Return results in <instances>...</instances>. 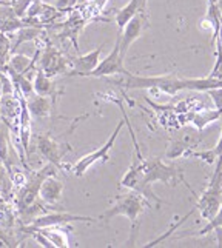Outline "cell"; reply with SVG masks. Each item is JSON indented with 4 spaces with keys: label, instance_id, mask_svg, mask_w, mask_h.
<instances>
[{
    "label": "cell",
    "instance_id": "obj_1",
    "mask_svg": "<svg viewBox=\"0 0 222 248\" xmlns=\"http://www.w3.org/2000/svg\"><path fill=\"white\" fill-rule=\"evenodd\" d=\"M122 78L117 80H110L124 90H155L168 96H176L179 91H184V78L176 73L164 76H138L130 71L121 74Z\"/></svg>",
    "mask_w": 222,
    "mask_h": 248
},
{
    "label": "cell",
    "instance_id": "obj_2",
    "mask_svg": "<svg viewBox=\"0 0 222 248\" xmlns=\"http://www.w3.org/2000/svg\"><path fill=\"white\" fill-rule=\"evenodd\" d=\"M150 207L151 208V203L141 196L139 193L136 191H130L128 194L124 196H117L116 198V203L113 207L107 208L102 215L97 217V220H105L108 222L110 219H113L116 216H125L131 224V237H130V242L127 245L130 247L134 244V237L138 234V230H139V217L145 211V208Z\"/></svg>",
    "mask_w": 222,
    "mask_h": 248
},
{
    "label": "cell",
    "instance_id": "obj_3",
    "mask_svg": "<svg viewBox=\"0 0 222 248\" xmlns=\"http://www.w3.org/2000/svg\"><path fill=\"white\" fill-rule=\"evenodd\" d=\"M139 165H141V173H142V179H143L145 186L151 188L155 182H162L165 185H176L177 181H181L194 194L193 188L189 185V182L185 181V177L182 174V170H179L174 165L164 164L160 157H147L145 159L142 156L139 160Z\"/></svg>",
    "mask_w": 222,
    "mask_h": 248
},
{
    "label": "cell",
    "instance_id": "obj_4",
    "mask_svg": "<svg viewBox=\"0 0 222 248\" xmlns=\"http://www.w3.org/2000/svg\"><path fill=\"white\" fill-rule=\"evenodd\" d=\"M216 168L210 177V182L194 203V210H199L202 219H211L222 205V157L216 159Z\"/></svg>",
    "mask_w": 222,
    "mask_h": 248
},
{
    "label": "cell",
    "instance_id": "obj_5",
    "mask_svg": "<svg viewBox=\"0 0 222 248\" xmlns=\"http://www.w3.org/2000/svg\"><path fill=\"white\" fill-rule=\"evenodd\" d=\"M56 171H57V167L49 164V162L44 168H40L37 171L30 170L27 182L20 186L19 193H17V207H19V211L28 208L30 205H32L39 199V188L42 182H44V179L47 176L56 174Z\"/></svg>",
    "mask_w": 222,
    "mask_h": 248
},
{
    "label": "cell",
    "instance_id": "obj_6",
    "mask_svg": "<svg viewBox=\"0 0 222 248\" xmlns=\"http://www.w3.org/2000/svg\"><path fill=\"white\" fill-rule=\"evenodd\" d=\"M125 125V119H121V121L117 122L116 128H114V131L111 133V136L108 138V140L102 145V147H99L97 150H95L93 153H90V155H85L82 156L76 164L73 165L71 171H73V174L74 176H78V177H82L87 171L95 165V164H107V162L110 160V151L111 148L114 147V143H116V139H117V136L119 133L122 131V128Z\"/></svg>",
    "mask_w": 222,
    "mask_h": 248
},
{
    "label": "cell",
    "instance_id": "obj_7",
    "mask_svg": "<svg viewBox=\"0 0 222 248\" xmlns=\"http://www.w3.org/2000/svg\"><path fill=\"white\" fill-rule=\"evenodd\" d=\"M39 65L36 68L44 71L48 78H56L61 74H68L71 70V59H68L62 51H59L51 44L44 48L42 53H39Z\"/></svg>",
    "mask_w": 222,
    "mask_h": 248
},
{
    "label": "cell",
    "instance_id": "obj_8",
    "mask_svg": "<svg viewBox=\"0 0 222 248\" xmlns=\"http://www.w3.org/2000/svg\"><path fill=\"white\" fill-rule=\"evenodd\" d=\"M150 28V19H148V11L138 13L133 16L130 20L125 23V27L121 30L119 36V46H121V56L125 59L130 46L138 40L145 30Z\"/></svg>",
    "mask_w": 222,
    "mask_h": 248
},
{
    "label": "cell",
    "instance_id": "obj_9",
    "mask_svg": "<svg viewBox=\"0 0 222 248\" xmlns=\"http://www.w3.org/2000/svg\"><path fill=\"white\" fill-rule=\"evenodd\" d=\"M36 148L45 159H48L49 164L56 165L59 170H62V160L68 151H71V145L68 142L61 143L49 134H39L36 136Z\"/></svg>",
    "mask_w": 222,
    "mask_h": 248
},
{
    "label": "cell",
    "instance_id": "obj_10",
    "mask_svg": "<svg viewBox=\"0 0 222 248\" xmlns=\"http://www.w3.org/2000/svg\"><path fill=\"white\" fill-rule=\"evenodd\" d=\"M124 61L125 59L121 56V46H119V36H117L111 53L104 61L99 62V65L95 70L87 74V78H108V76H114V74H124L127 71L124 66Z\"/></svg>",
    "mask_w": 222,
    "mask_h": 248
},
{
    "label": "cell",
    "instance_id": "obj_11",
    "mask_svg": "<svg viewBox=\"0 0 222 248\" xmlns=\"http://www.w3.org/2000/svg\"><path fill=\"white\" fill-rule=\"evenodd\" d=\"M96 217H90V216H78V215H71V213L66 211H53V213H44L37 217H34L28 227L34 228H44V227H56V225H65L70 224V222H88L93 224L96 222Z\"/></svg>",
    "mask_w": 222,
    "mask_h": 248
},
{
    "label": "cell",
    "instance_id": "obj_12",
    "mask_svg": "<svg viewBox=\"0 0 222 248\" xmlns=\"http://www.w3.org/2000/svg\"><path fill=\"white\" fill-rule=\"evenodd\" d=\"M102 48H104V45L97 46L96 49H93L83 56L71 59V70L68 73V76L70 78H74V76H78V78H87V74L91 73L99 65Z\"/></svg>",
    "mask_w": 222,
    "mask_h": 248
},
{
    "label": "cell",
    "instance_id": "obj_13",
    "mask_svg": "<svg viewBox=\"0 0 222 248\" xmlns=\"http://www.w3.org/2000/svg\"><path fill=\"white\" fill-rule=\"evenodd\" d=\"M57 99L59 97H45V96H39V94L32 93L31 96H28L25 100H27V107H28L31 117L44 119V117H49L51 114H54Z\"/></svg>",
    "mask_w": 222,
    "mask_h": 248
},
{
    "label": "cell",
    "instance_id": "obj_14",
    "mask_svg": "<svg viewBox=\"0 0 222 248\" xmlns=\"http://www.w3.org/2000/svg\"><path fill=\"white\" fill-rule=\"evenodd\" d=\"M63 191V182L57 179L56 174L47 176L39 188V198L44 201L47 205H56L62 199Z\"/></svg>",
    "mask_w": 222,
    "mask_h": 248
},
{
    "label": "cell",
    "instance_id": "obj_15",
    "mask_svg": "<svg viewBox=\"0 0 222 248\" xmlns=\"http://www.w3.org/2000/svg\"><path fill=\"white\" fill-rule=\"evenodd\" d=\"M32 90L39 96H45V97H59L62 94V91L57 90V85L54 83L53 78H48L39 68H36V71H34Z\"/></svg>",
    "mask_w": 222,
    "mask_h": 248
},
{
    "label": "cell",
    "instance_id": "obj_16",
    "mask_svg": "<svg viewBox=\"0 0 222 248\" xmlns=\"http://www.w3.org/2000/svg\"><path fill=\"white\" fill-rule=\"evenodd\" d=\"M45 34V30L40 27H32V25H27L20 30H17L16 32H13L10 39H13L11 42V53H16V49L19 48L25 42H31V40H37Z\"/></svg>",
    "mask_w": 222,
    "mask_h": 248
},
{
    "label": "cell",
    "instance_id": "obj_17",
    "mask_svg": "<svg viewBox=\"0 0 222 248\" xmlns=\"http://www.w3.org/2000/svg\"><path fill=\"white\" fill-rule=\"evenodd\" d=\"M147 5H148V0H130L124 8H121L114 17V20L119 27V31L125 27V23L130 20L133 16H136L138 13L147 11Z\"/></svg>",
    "mask_w": 222,
    "mask_h": 248
},
{
    "label": "cell",
    "instance_id": "obj_18",
    "mask_svg": "<svg viewBox=\"0 0 222 248\" xmlns=\"http://www.w3.org/2000/svg\"><path fill=\"white\" fill-rule=\"evenodd\" d=\"M39 53H40V49H37V53H36V56H34V59H30L28 56H25V54H11L10 62H8L6 68H8V70L14 71V73H19V74H28L32 70H36V61L39 57ZM6 68H5V70H6Z\"/></svg>",
    "mask_w": 222,
    "mask_h": 248
},
{
    "label": "cell",
    "instance_id": "obj_19",
    "mask_svg": "<svg viewBox=\"0 0 222 248\" xmlns=\"http://www.w3.org/2000/svg\"><path fill=\"white\" fill-rule=\"evenodd\" d=\"M194 150L191 143L187 142V139H172L170 142L165 156L168 159H179V157H189L190 151Z\"/></svg>",
    "mask_w": 222,
    "mask_h": 248
},
{
    "label": "cell",
    "instance_id": "obj_20",
    "mask_svg": "<svg viewBox=\"0 0 222 248\" xmlns=\"http://www.w3.org/2000/svg\"><path fill=\"white\" fill-rule=\"evenodd\" d=\"M37 230L44 236H47L49 241H51V244H53L54 247H70V244H68V237H66L65 230H62L61 225H56V227H44V228H37Z\"/></svg>",
    "mask_w": 222,
    "mask_h": 248
},
{
    "label": "cell",
    "instance_id": "obj_21",
    "mask_svg": "<svg viewBox=\"0 0 222 248\" xmlns=\"http://www.w3.org/2000/svg\"><path fill=\"white\" fill-rule=\"evenodd\" d=\"M215 228H222V205L219 207V210H218L216 215L213 216L211 219H208L207 225L204 227L202 230H199V232H196V233L185 232V234H179V236H177V239H181V237H189V236H194V237L207 236V234H208V233H211Z\"/></svg>",
    "mask_w": 222,
    "mask_h": 248
},
{
    "label": "cell",
    "instance_id": "obj_22",
    "mask_svg": "<svg viewBox=\"0 0 222 248\" xmlns=\"http://www.w3.org/2000/svg\"><path fill=\"white\" fill-rule=\"evenodd\" d=\"M8 134H6V128H3L2 131H0V164H3L5 168L8 170V174H10L11 171V165L13 164H20V162H17L14 159H11L10 156V142H8Z\"/></svg>",
    "mask_w": 222,
    "mask_h": 248
},
{
    "label": "cell",
    "instance_id": "obj_23",
    "mask_svg": "<svg viewBox=\"0 0 222 248\" xmlns=\"http://www.w3.org/2000/svg\"><path fill=\"white\" fill-rule=\"evenodd\" d=\"M221 111H218L216 108L215 109H204V111H199V113H196L193 117H191V122L194 124V126L198 128V130H202V128H206L208 124L218 121L221 117Z\"/></svg>",
    "mask_w": 222,
    "mask_h": 248
},
{
    "label": "cell",
    "instance_id": "obj_24",
    "mask_svg": "<svg viewBox=\"0 0 222 248\" xmlns=\"http://www.w3.org/2000/svg\"><path fill=\"white\" fill-rule=\"evenodd\" d=\"M193 213H194V207L191 208V211H190V213H187V215H185L184 217H181V219H179V220L176 222V224H173L172 227H170V228L167 230V232H165L164 234H162V236H159L158 239H155V241H151V242H148V244H145L143 247H155V245L160 244L162 241H165V239H167V237H168L170 234H172V233H174V232H176V230H177L179 227H181V225L184 224V222H185L187 219H189V217H190V216L193 215Z\"/></svg>",
    "mask_w": 222,
    "mask_h": 248
},
{
    "label": "cell",
    "instance_id": "obj_25",
    "mask_svg": "<svg viewBox=\"0 0 222 248\" xmlns=\"http://www.w3.org/2000/svg\"><path fill=\"white\" fill-rule=\"evenodd\" d=\"M11 39L6 42H0V71H5V68L11 57Z\"/></svg>",
    "mask_w": 222,
    "mask_h": 248
},
{
    "label": "cell",
    "instance_id": "obj_26",
    "mask_svg": "<svg viewBox=\"0 0 222 248\" xmlns=\"http://www.w3.org/2000/svg\"><path fill=\"white\" fill-rule=\"evenodd\" d=\"M31 3H32V0H14V2H13L10 6H11V10L14 11V14H16L17 17H20V19H23Z\"/></svg>",
    "mask_w": 222,
    "mask_h": 248
},
{
    "label": "cell",
    "instance_id": "obj_27",
    "mask_svg": "<svg viewBox=\"0 0 222 248\" xmlns=\"http://www.w3.org/2000/svg\"><path fill=\"white\" fill-rule=\"evenodd\" d=\"M207 94L210 96V99L213 102V105H215V108L222 113V87L211 88V90L207 91Z\"/></svg>",
    "mask_w": 222,
    "mask_h": 248
},
{
    "label": "cell",
    "instance_id": "obj_28",
    "mask_svg": "<svg viewBox=\"0 0 222 248\" xmlns=\"http://www.w3.org/2000/svg\"><path fill=\"white\" fill-rule=\"evenodd\" d=\"M221 122H222V114H221ZM213 151H215L216 157H222V125H221V134H219V139L215 145V148H213Z\"/></svg>",
    "mask_w": 222,
    "mask_h": 248
},
{
    "label": "cell",
    "instance_id": "obj_29",
    "mask_svg": "<svg viewBox=\"0 0 222 248\" xmlns=\"http://www.w3.org/2000/svg\"><path fill=\"white\" fill-rule=\"evenodd\" d=\"M3 97V73L0 71V102H2Z\"/></svg>",
    "mask_w": 222,
    "mask_h": 248
},
{
    "label": "cell",
    "instance_id": "obj_30",
    "mask_svg": "<svg viewBox=\"0 0 222 248\" xmlns=\"http://www.w3.org/2000/svg\"><path fill=\"white\" fill-rule=\"evenodd\" d=\"M83 2H87V0H78V2H76V5H80V3H83Z\"/></svg>",
    "mask_w": 222,
    "mask_h": 248
}]
</instances>
